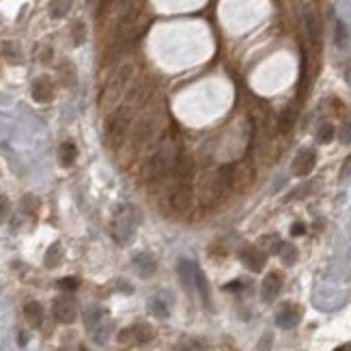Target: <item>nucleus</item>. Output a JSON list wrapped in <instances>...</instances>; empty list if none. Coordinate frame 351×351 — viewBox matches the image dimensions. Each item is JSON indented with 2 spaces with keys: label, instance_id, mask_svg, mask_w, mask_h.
I'll use <instances>...</instances> for the list:
<instances>
[{
  "label": "nucleus",
  "instance_id": "72a5a7b5",
  "mask_svg": "<svg viewBox=\"0 0 351 351\" xmlns=\"http://www.w3.org/2000/svg\"><path fill=\"white\" fill-rule=\"evenodd\" d=\"M241 287H243V284H241L239 280H235V282H229V284H227V289H229V291H237V289H241Z\"/></svg>",
  "mask_w": 351,
  "mask_h": 351
},
{
  "label": "nucleus",
  "instance_id": "7ed1b4c3",
  "mask_svg": "<svg viewBox=\"0 0 351 351\" xmlns=\"http://www.w3.org/2000/svg\"><path fill=\"white\" fill-rule=\"evenodd\" d=\"M127 127H129V108H127V106H123V108H118V110L112 112L110 118H108V123H106V136H108V140H110L112 147H117L118 142L123 140Z\"/></svg>",
  "mask_w": 351,
  "mask_h": 351
},
{
  "label": "nucleus",
  "instance_id": "bb28decb",
  "mask_svg": "<svg viewBox=\"0 0 351 351\" xmlns=\"http://www.w3.org/2000/svg\"><path fill=\"white\" fill-rule=\"evenodd\" d=\"M347 37H349V33H347V26L338 20L336 22V45L338 47H345V43H347Z\"/></svg>",
  "mask_w": 351,
  "mask_h": 351
},
{
  "label": "nucleus",
  "instance_id": "c756f323",
  "mask_svg": "<svg viewBox=\"0 0 351 351\" xmlns=\"http://www.w3.org/2000/svg\"><path fill=\"white\" fill-rule=\"evenodd\" d=\"M272 334L267 332V334H263V338L259 341V347H257V351H272Z\"/></svg>",
  "mask_w": 351,
  "mask_h": 351
},
{
  "label": "nucleus",
  "instance_id": "0eeeda50",
  "mask_svg": "<svg viewBox=\"0 0 351 351\" xmlns=\"http://www.w3.org/2000/svg\"><path fill=\"white\" fill-rule=\"evenodd\" d=\"M314 164H317V153L312 149H302L293 159V172L297 177H306L312 172Z\"/></svg>",
  "mask_w": 351,
  "mask_h": 351
},
{
  "label": "nucleus",
  "instance_id": "6ab92c4d",
  "mask_svg": "<svg viewBox=\"0 0 351 351\" xmlns=\"http://www.w3.org/2000/svg\"><path fill=\"white\" fill-rule=\"evenodd\" d=\"M149 311H151V314L153 317H157V319L168 317V306H166V302L159 300V297H153V300L149 302Z\"/></svg>",
  "mask_w": 351,
  "mask_h": 351
},
{
  "label": "nucleus",
  "instance_id": "f03ea898",
  "mask_svg": "<svg viewBox=\"0 0 351 351\" xmlns=\"http://www.w3.org/2000/svg\"><path fill=\"white\" fill-rule=\"evenodd\" d=\"M138 224H140L138 207L121 205L115 213V220H112V239H115L118 246H127V243L134 239L136 231H138Z\"/></svg>",
  "mask_w": 351,
  "mask_h": 351
},
{
  "label": "nucleus",
  "instance_id": "dca6fc26",
  "mask_svg": "<svg viewBox=\"0 0 351 351\" xmlns=\"http://www.w3.org/2000/svg\"><path fill=\"white\" fill-rule=\"evenodd\" d=\"M194 263L188 259H181L179 261V278L183 282V287H186L188 291H192V284H194Z\"/></svg>",
  "mask_w": 351,
  "mask_h": 351
},
{
  "label": "nucleus",
  "instance_id": "7c9ffc66",
  "mask_svg": "<svg viewBox=\"0 0 351 351\" xmlns=\"http://www.w3.org/2000/svg\"><path fill=\"white\" fill-rule=\"evenodd\" d=\"M341 140L345 145H351V118L343 125V132H341Z\"/></svg>",
  "mask_w": 351,
  "mask_h": 351
},
{
  "label": "nucleus",
  "instance_id": "39448f33",
  "mask_svg": "<svg viewBox=\"0 0 351 351\" xmlns=\"http://www.w3.org/2000/svg\"><path fill=\"white\" fill-rule=\"evenodd\" d=\"M132 65H125V67L118 71V74L112 78V82L108 86H106V91H104V97L106 99H118V95H121V91L125 86H127V82L129 78H132Z\"/></svg>",
  "mask_w": 351,
  "mask_h": 351
},
{
  "label": "nucleus",
  "instance_id": "1a4fd4ad",
  "mask_svg": "<svg viewBox=\"0 0 351 351\" xmlns=\"http://www.w3.org/2000/svg\"><path fill=\"white\" fill-rule=\"evenodd\" d=\"M280 289H282V276L278 272H270L263 278V284H261V297H263V302L276 300Z\"/></svg>",
  "mask_w": 351,
  "mask_h": 351
},
{
  "label": "nucleus",
  "instance_id": "f3484780",
  "mask_svg": "<svg viewBox=\"0 0 351 351\" xmlns=\"http://www.w3.org/2000/svg\"><path fill=\"white\" fill-rule=\"evenodd\" d=\"M304 24H306V33H308L311 43L317 45L319 39H321V33H319V22H317V17H314L312 11H306L304 13Z\"/></svg>",
  "mask_w": 351,
  "mask_h": 351
},
{
  "label": "nucleus",
  "instance_id": "b1692460",
  "mask_svg": "<svg viewBox=\"0 0 351 351\" xmlns=\"http://www.w3.org/2000/svg\"><path fill=\"white\" fill-rule=\"evenodd\" d=\"M58 261H61V246H58V243H52L50 250L45 252V265L47 267H54Z\"/></svg>",
  "mask_w": 351,
  "mask_h": 351
},
{
  "label": "nucleus",
  "instance_id": "423d86ee",
  "mask_svg": "<svg viewBox=\"0 0 351 351\" xmlns=\"http://www.w3.org/2000/svg\"><path fill=\"white\" fill-rule=\"evenodd\" d=\"M153 336H156V332H153L151 325L138 323V325H132V328L123 330L121 334H118V341H121V343H127V341H134V343H149Z\"/></svg>",
  "mask_w": 351,
  "mask_h": 351
},
{
  "label": "nucleus",
  "instance_id": "a878e982",
  "mask_svg": "<svg viewBox=\"0 0 351 351\" xmlns=\"http://www.w3.org/2000/svg\"><path fill=\"white\" fill-rule=\"evenodd\" d=\"M179 351H207V345L203 341H198V338H190V341L181 343Z\"/></svg>",
  "mask_w": 351,
  "mask_h": 351
},
{
  "label": "nucleus",
  "instance_id": "20e7f679",
  "mask_svg": "<svg viewBox=\"0 0 351 351\" xmlns=\"http://www.w3.org/2000/svg\"><path fill=\"white\" fill-rule=\"evenodd\" d=\"M76 317H78V311H76V302L71 297H58L54 302V319L58 323H74Z\"/></svg>",
  "mask_w": 351,
  "mask_h": 351
},
{
  "label": "nucleus",
  "instance_id": "a211bd4d",
  "mask_svg": "<svg viewBox=\"0 0 351 351\" xmlns=\"http://www.w3.org/2000/svg\"><path fill=\"white\" fill-rule=\"evenodd\" d=\"M78 157V149H76L74 142H63L61 149H58V159H61L63 166H71Z\"/></svg>",
  "mask_w": 351,
  "mask_h": 351
},
{
  "label": "nucleus",
  "instance_id": "4be33fe9",
  "mask_svg": "<svg viewBox=\"0 0 351 351\" xmlns=\"http://www.w3.org/2000/svg\"><path fill=\"white\" fill-rule=\"evenodd\" d=\"M317 140L321 142V145H328V142L334 140V125L330 123H323L319 127V134H317Z\"/></svg>",
  "mask_w": 351,
  "mask_h": 351
},
{
  "label": "nucleus",
  "instance_id": "2eb2a0df",
  "mask_svg": "<svg viewBox=\"0 0 351 351\" xmlns=\"http://www.w3.org/2000/svg\"><path fill=\"white\" fill-rule=\"evenodd\" d=\"M194 284H196V289H198L200 297H203L205 306L209 308V306H211V295H209V282H207V278H205L203 270H198V267H194Z\"/></svg>",
  "mask_w": 351,
  "mask_h": 351
},
{
  "label": "nucleus",
  "instance_id": "6e6552de",
  "mask_svg": "<svg viewBox=\"0 0 351 351\" xmlns=\"http://www.w3.org/2000/svg\"><path fill=\"white\" fill-rule=\"evenodd\" d=\"M300 319H302V311H300V306H295V304H284L280 308V312L276 314V323H278V328H282V330L295 328V325L300 323Z\"/></svg>",
  "mask_w": 351,
  "mask_h": 351
},
{
  "label": "nucleus",
  "instance_id": "4468645a",
  "mask_svg": "<svg viewBox=\"0 0 351 351\" xmlns=\"http://www.w3.org/2000/svg\"><path fill=\"white\" fill-rule=\"evenodd\" d=\"M24 317H26V321L33 328H39L41 321H43V308H41L39 302H28L24 306Z\"/></svg>",
  "mask_w": 351,
  "mask_h": 351
},
{
  "label": "nucleus",
  "instance_id": "473e14b6",
  "mask_svg": "<svg viewBox=\"0 0 351 351\" xmlns=\"http://www.w3.org/2000/svg\"><path fill=\"white\" fill-rule=\"evenodd\" d=\"M7 209H9V203L4 196H0V220H2L4 216H7Z\"/></svg>",
  "mask_w": 351,
  "mask_h": 351
},
{
  "label": "nucleus",
  "instance_id": "cd10ccee",
  "mask_svg": "<svg viewBox=\"0 0 351 351\" xmlns=\"http://www.w3.org/2000/svg\"><path fill=\"white\" fill-rule=\"evenodd\" d=\"M71 35H74V43H76V45L84 43V37H86V33H84V24H82V22L76 24L74 31H71Z\"/></svg>",
  "mask_w": 351,
  "mask_h": 351
},
{
  "label": "nucleus",
  "instance_id": "ddd939ff",
  "mask_svg": "<svg viewBox=\"0 0 351 351\" xmlns=\"http://www.w3.org/2000/svg\"><path fill=\"white\" fill-rule=\"evenodd\" d=\"M134 265H136V270H138L140 278H149V276H153V272H156V267H157L156 259H153L149 252H140L138 257L134 259Z\"/></svg>",
  "mask_w": 351,
  "mask_h": 351
},
{
  "label": "nucleus",
  "instance_id": "5701e85b",
  "mask_svg": "<svg viewBox=\"0 0 351 351\" xmlns=\"http://www.w3.org/2000/svg\"><path fill=\"white\" fill-rule=\"evenodd\" d=\"M102 317H104V311H102V308H91V311L86 312V328H88V330H95L99 323H102V321H99Z\"/></svg>",
  "mask_w": 351,
  "mask_h": 351
},
{
  "label": "nucleus",
  "instance_id": "412c9836",
  "mask_svg": "<svg viewBox=\"0 0 351 351\" xmlns=\"http://www.w3.org/2000/svg\"><path fill=\"white\" fill-rule=\"evenodd\" d=\"M293 123H295V110L293 108H287V110L282 112V117H280V132L282 134H289L291 127H293Z\"/></svg>",
  "mask_w": 351,
  "mask_h": 351
},
{
  "label": "nucleus",
  "instance_id": "f257e3e1",
  "mask_svg": "<svg viewBox=\"0 0 351 351\" xmlns=\"http://www.w3.org/2000/svg\"><path fill=\"white\" fill-rule=\"evenodd\" d=\"M175 190H172V196H170V203H172V209L175 211H188L190 207V198H192V159L188 156H181L177 157V164H175Z\"/></svg>",
  "mask_w": 351,
  "mask_h": 351
},
{
  "label": "nucleus",
  "instance_id": "aec40b11",
  "mask_svg": "<svg viewBox=\"0 0 351 351\" xmlns=\"http://www.w3.org/2000/svg\"><path fill=\"white\" fill-rule=\"evenodd\" d=\"M278 254H280L284 265H293L297 261V250H295V246H291V243H282L280 250H278Z\"/></svg>",
  "mask_w": 351,
  "mask_h": 351
},
{
  "label": "nucleus",
  "instance_id": "f704fd0d",
  "mask_svg": "<svg viewBox=\"0 0 351 351\" xmlns=\"http://www.w3.org/2000/svg\"><path fill=\"white\" fill-rule=\"evenodd\" d=\"M334 351H351V345H343V347H338Z\"/></svg>",
  "mask_w": 351,
  "mask_h": 351
},
{
  "label": "nucleus",
  "instance_id": "2f4dec72",
  "mask_svg": "<svg viewBox=\"0 0 351 351\" xmlns=\"http://www.w3.org/2000/svg\"><path fill=\"white\" fill-rule=\"evenodd\" d=\"M304 233H306L304 222H295L293 227H291V235H293V237H300V235H304Z\"/></svg>",
  "mask_w": 351,
  "mask_h": 351
},
{
  "label": "nucleus",
  "instance_id": "f8f14e48",
  "mask_svg": "<svg viewBox=\"0 0 351 351\" xmlns=\"http://www.w3.org/2000/svg\"><path fill=\"white\" fill-rule=\"evenodd\" d=\"M166 166H168V162H166V156L162 151L156 153L153 156V159L149 162V170H147V179L149 181H156V179H162V177L166 175Z\"/></svg>",
  "mask_w": 351,
  "mask_h": 351
},
{
  "label": "nucleus",
  "instance_id": "c85d7f7f",
  "mask_svg": "<svg viewBox=\"0 0 351 351\" xmlns=\"http://www.w3.org/2000/svg\"><path fill=\"white\" fill-rule=\"evenodd\" d=\"M78 280L76 278H63V280H58V287L65 289V291H74V289H78Z\"/></svg>",
  "mask_w": 351,
  "mask_h": 351
},
{
  "label": "nucleus",
  "instance_id": "9b49d317",
  "mask_svg": "<svg viewBox=\"0 0 351 351\" xmlns=\"http://www.w3.org/2000/svg\"><path fill=\"white\" fill-rule=\"evenodd\" d=\"M52 97H54V86H52V82L45 78H39L33 84V99L39 104H47V102H52Z\"/></svg>",
  "mask_w": 351,
  "mask_h": 351
},
{
  "label": "nucleus",
  "instance_id": "393cba45",
  "mask_svg": "<svg viewBox=\"0 0 351 351\" xmlns=\"http://www.w3.org/2000/svg\"><path fill=\"white\" fill-rule=\"evenodd\" d=\"M71 7V0H54L52 2V17H63Z\"/></svg>",
  "mask_w": 351,
  "mask_h": 351
},
{
  "label": "nucleus",
  "instance_id": "9d476101",
  "mask_svg": "<svg viewBox=\"0 0 351 351\" xmlns=\"http://www.w3.org/2000/svg\"><path fill=\"white\" fill-rule=\"evenodd\" d=\"M241 261L246 263L248 270L252 272H261L265 267V261H267V254L259 248H246L241 252Z\"/></svg>",
  "mask_w": 351,
  "mask_h": 351
}]
</instances>
